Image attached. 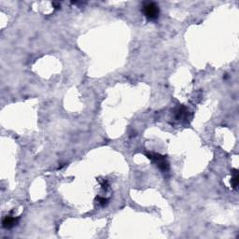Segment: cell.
Returning a JSON list of instances; mask_svg holds the SVG:
<instances>
[{"label":"cell","instance_id":"cell-1","mask_svg":"<svg viewBox=\"0 0 239 239\" xmlns=\"http://www.w3.org/2000/svg\"><path fill=\"white\" fill-rule=\"evenodd\" d=\"M143 12L149 20H155L159 17L160 9L156 3L148 2L143 6Z\"/></svg>","mask_w":239,"mask_h":239},{"label":"cell","instance_id":"cell-2","mask_svg":"<svg viewBox=\"0 0 239 239\" xmlns=\"http://www.w3.org/2000/svg\"><path fill=\"white\" fill-rule=\"evenodd\" d=\"M147 157L150 160H152L157 165L158 167L162 170V171H166L169 169V165L168 163L166 162L165 156L163 155H160L158 153H148L147 154Z\"/></svg>","mask_w":239,"mask_h":239},{"label":"cell","instance_id":"cell-3","mask_svg":"<svg viewBox=\"0 0 239 239\" xmlns=\"http://www.w3.org/2000/svg\"><path fill=\"white\" fill-rule=\"evenodd\" d=\"M20 218H13L11 216H7L4 218L3 221H2V226L6 229H9L12 228L13 226H15L18 222Z\"/></svg>","mask_w":239,"mask_h":239},{"label":"cell","instance_id":"cell-4","mask_svg":"<svg viewBox=\"0 0 239 239\" xmlns=\"http://www.w3.org/2000/svg\"><path fill=\"white\" fill-rule=\"evenodd\" d=\"M231 185L234 189H236L238 186V171L236 169H233V171H232Z\"/></svg>","mask_w":239,"mask_h":239},{"label":"cell","instance_id":"cell-5","mask_svg":"<svg viewBox=\"0 0 239 239\" xmlns=\"http://www.w3.org/2000/svg\"><path fill=\"white\" fill-rule=\"evenodd\" d=\"M100 183H101V187H102V189H104V190H108L109 189V182L107 181V180H102V181H100Z\"/></svg>","mask_w":239,"mask_h":239},{"label":"cell","instance_id":"cell-6","mask_svg":"<svg viewBox=\"0 0 239 239\" xmlns=\"http://www.w3.org/2000/svg\"><path fill=\"white\" fill-rule=\"evenodd\" d=\"M97 201L99 202V204H100L101 206H105V205L108 203V199L103 198V197H97Z\"/></svg>","mask_w":239,"mask_h":239},{"label":"cell","instance_id":"cell-7","mask_svg":"<svg viewBox=\"0 0 239 239\" xmlns=\"http://www.w3.org/2000/svg\"><path fill=\"white\" fill-rule=\"evenodd\" d=\"M53 5L55 7V8H61V4L58 3V2H53Z\"/></svg>","mask_w":239,"mask_h":239}]
</instances>
